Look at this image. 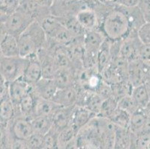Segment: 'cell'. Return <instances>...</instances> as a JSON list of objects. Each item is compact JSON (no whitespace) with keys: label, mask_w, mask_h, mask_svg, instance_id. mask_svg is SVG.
<instances>
[{"label":"cell","mask_w":150,"mask_h":149,"mask_svg":"<svg viewBox=\"0 0 150 149\" xmlns=\"http://www.w3.org/2000/svg\"><path fill=\"white\" fill-rule=\"evenodd\" d=\"M99 16V31L110 42L122 41L134 31L126 8L111 2L94 8Z\"/></svg>","instance_id":"1"},{"label":"cell","mask_w":150,"mask_h":149,"mask_svg":"<svg viewBox=\"0 0 150 149\" xmlns=\"http://www.w3.org/2000/svg\"><path fill=\"white\" fill-rule=\"evenodd\" d=\"M115 126L109 119L96 117L79 131L74 138L76 149H112Z\"/></svg>","instance_id":"2"},{"label":"cell","mask_w":150,"mask_h":149,"mask_svg":"<svg viewBox=\"0 0 150 149\" xmlns=\"http://www.w3.org/2000/svg\"><path fill=\"white\" fill-rule=\"evenodd\" d=\"M20 56L25 58L35 55L40 49L46 47L47 37L38 21H34L17 37Z\"/></svg>","instance_id":"3"},{"label":"cell","mask_w":150,"mask_h":149,"mask_svg":"<svg viewBox=\"0 0 150 149\" xmlns=\"http://www.w3.org/2000/svg\"><path fill=\"white\" fill-rule=\"evenodd\" d=\"M48 39L64 46H68L75 39L73 36L64 25L57 16L50 15L38 22Z\"/></svg>","instance_id":"4"},{"label":"cell","mask_w":150,"mask_h":149,"mask_svg":"<svg viewBox=\"0 0 150 149\" xmlns=\"http://www.w3.org/2000/svg\"><path fill=\"white\" fill-rule=\"evenodd\" d=\"M28 63V58L3 57L0 60V74L7 83L13 81L23 76Z\"/></svg>","instance_id":"5"},{"label":"cell","mask_w":150,"mask_h":149,"mask_svg":"<svg viewBox=\"0 0 150 149\" xmlns=\"http://www.w3.org/2000/svg\"><path fill=\"white\" fill-rule=\"evenodd\" d=\"M142 45L137 32H132L129 36L121 41L119 49V57L131 63L139 60V50Z\"/></svg>","instance_id":"6"},{"label":"cell","mask_w":150,"mask_h":149,"mask_svg":"<svg viewBox=\"0 0 150 149\" xmlns=\"http://www.w3.org/2000/svg\"><path fill=\"white\" fill-rule=\"evenodd\" d=\"M32 22H34L33 20L19 10H17L9 15L4 23V25L7 34L18 37Z\"/></svg>","instance_id":"7"},{"label":"cell","mask_w":150,"mask_h":149,"mask_svg":"<svg viewBox=\"0 0 150 149\" xmlns=\"http://www.w3.org/2000/svg\"><path fill=\"white\" fill-rule=\"evenodd\" d=\"M7 125L12 138L27 140L34 133L29 119L20 114L15 116Z\"/></svg>","instance_id":"8"},{"label":"cell","mask_w":150,"mask_h":149,"mask_svg":"<svg viewBox=\"0 0 150 149\" xmlns=\"http://www.w3.org/2000/svg\"><path fill=\"white\" fill-rule=\"evenodd\" d=\"M17 10L33 20L40 22L51 14L50 7L43 6L32 0H20Z\"/></svg>","instance_id":"9"},{"label":"cell","mask_w":150,"mask_h":149,"mask_svg":"<svg viewBox=\"0 0 150 149\" xmlns=\"http://www.w3.org/2000/svg\"><path fill=\"white\" fill-rule=\"evenodd\" d=\"M79 93V90L76 85L58 88L52 101L60 107H73L77 105Z\"/></svg>","instance_id":"10"},{"label":"cell","mask_w":150,"mask_h":149,"mask_svg":"<svg viewBox=\"0 0 150 149\" xmlns=\"http://www.w3.org/2000/svg\"><path fill=\"white\" fill-rule=\"evenodd\" d=\"M76 18L85 31H99V16L93 8H86L79 11L76 13Z\"/></svg>","instance_id":"11"},{"label":"cell","mask_w":150,"mask_h":149,"mask_svg":"<svg viewBox=\"0 0 150 149\" xmlns=\"http://www.w3.org/2000/svg\"><path fill=\"white\" fill-rule=\"evenodd\" d=\"M36 56L40 64L42 77L44 78H52L58 67L51 52L46 47H43L37 52Z\"/></svg>","instance_id":"12"},{"label":"cell","mask_w":150,"mask_h":149,"mask_svg":"<svg viewBox=\"0 0 150 149\" xmlns=\"http://www.w3.org/2000/svg\"><path fill=\"white\" fill-rule=\"evenodd\" d=\"M31 87H32L27 84L22 78L8 83V95L14 106L16 107L17 110L20 102L31 90Z\"/></svg>","instance_id":"13"},{"label":"cell","mask_w":150,"mask_h":149,"mask_svg":"<svg viewBox=\"0 0 150 149\" xmlns=\"http://www.w3.org/2000/svg\"><path fill=\"white\" fill-rule=\"evenodd\" d=\"M22 78L30 86L33 87L42 78V69L36 54L28 57V63Z\"/></svg>","instance_id":"14"},{"label":"cell","mask_w":150,"mask_h":149,"mask_svg":"<svg viewBox=\"0 0 150 149\" xmlns=\"http://www.w3.org/2000/svg\"><path fill=\"white\" fill-rule=\"evenodd\" d=\"M96 116L97 115L96 113L86 108L85 107L76 105L73 108L71 125L78 133L80 129H81Z\"/></svg>","instance_id":"15"},{"label":"cell","mask_w":150,"mask_h":149,"mask_svg":"<svg viewBox=\"0 0 150 149\" xmlns=\"http://www.w3.org/2000/svg\"><path fill=\"white\" fill-rule=\"evenodd\" d=\"M75 106L68 107H60L52 117V128L60 132L70 126L72 122V115Z\"/></svg>","instance_id":"16"},{"label":"cell","mask_w":150,"mask_h":149,"mask_svg":"<svg viewBox=\"0 0 150 149\" xmlns=\"http://www.w3.org/2000/svg\"><path fill=\"white\" fill-rule=\"evenodd\" d=\"M17 115L18 112L11 100L7 89L6 92L0 97V122L8 125Z\"/></svg>","instance_id":"17"},{"label":"cell","mask_w":150,"mask_h":149,"mask_svg":"<svg viewBox=\"0 0 150 149\" xmlns=\"http://www.w3.org/2000/svg\"><path fill=\"white\" fill-rule=\"evenodd\" d=\"M32 88L37 96L47 100L52 99L58 89L52 78H42L35 85L32 87Z\"/></svg>","instance_id":"18"},{"label":"cell","mask_w":150,"mask_h":149,"mask_svg":"<svg viewBox=\"0 0 150 149\" xmlns=\"http://www.w3.org/2000/svg\"><path fill=\"white\" fill-rule=\"evenodd\" d=\"M76 72L73 68H58L52 79L58 88H64L76 84Z\"/></svg>","instance_id":"19"},{"label":"cell","mask_w":150,"mask_h":149,"mask_svg":"<svg viewBox=\"0 0 150 149\" xmlns=\"http://www.w3.org/2000/svg\"><path fill=\"white\" fill-rule=\"evenodd\" d=\"M110 46L111 42L105 38L98 52L96 57V69L99 74L108 67L112 61Z\"/></svg>","instance_id":"20"},{"label":"cell","mask_w":150,"mask_h":149,"mask_svg":"<svg viewBox=\"0 0 150 149\" xmlns=\"http://www.w3.org/2000/svg\"><path fill=\"white\" fill-rule=\"evenodd\" d=\"M37 97L38 96L34 92L33 88L31 87V90L24 96V98L18 105L17 107L18 114L27 117L29 119L33 117Z\"/></svg>","instance_id":"21"},{"label":"cell","mask_w":150,"mask_h":149,"mask_svg":"<svg viewBox=\"0 0 150 149\" xmlns=\"http://www.w3.org/2000/svg\"><path fill=\"white\" fill-rule=\"evenodd\" d=\"M60 107L52 100L37 97L33 117H52L54 113ZM31 117V118H32Z\"/></svg>","instance_id":"22"},{"label":"cell","mask_w":150,"mask_h":149,"mask_svg":"<svg viewBox=\"0 0 150 149\" xmlns=\"http://www.w3.org/2000/svg\"><path fill=\"white\" fill-rule=\"evenodd\" d=\"M0 48L3 57H11L20 56L18 40L17 37L7 34L0 41Z\"/></svg>","instance_id":"23"},{"label":"cell","mask_w":150,"mask_h":149,"mask_svg":"<svg viewBox=\"0 0 150 149\" xmlns=\"http://www.w3.org/2000/svg\"><path fill=\"white\" fill-rule=\"evenodd\" d=\"M132 142V134L129 129L115 126L112 149H129Z\"/></svg>","instance_id":"24"},{"label":"cell","mask_w":150,"mask_h":149,"mask_svg":"<svg viewBox=\"0 0 150 149\" xmlns=\"http://www.w3.org/2000/svg\"><path fill=\"white\" fill-rule=\"evenodd\" d=\"M148 116L144 109H137L131 115L129 131L132 134L140 133L144 129L148 121Z\"/></svg>","instance_id":"25"},{"label":"cell","mask_w":150,"mask_h":149,"mask_svg":"<svg viewBox=\"0 0 150 149\" xmlns=\"http://www.w3.org/2000/svg\"><path fill=\"white\" fill-rule=\"evenodd\" d=\"M131 97L139 109H144L150 102V95L145 84L132 87Z\"/></svg>","instance_id":"26"},{"label":"cell","mask_w":150,"mask_h":149,"mask_svg":"<svg viewBox=\"0 0 150 149\" xmlns=\"http://www.w3.org/2000/svg\"><path fill=\"white\" fill-rule=\"evenodd\" d=\"M34 133L45 135L52 127V120L50 117H34L30 119Z\"/></svg>","instance_id":"27"},{"label":"cell","mask_w":150,"mask_h":149,"mask_svg":"<svg viewBox=\"0 0 150 149\" xmlns=\"http://www.w3.org/2000/svg\"><path fill=\"white\" fill-rule=\"evenodd\" d=\"M63 25L75 37H83L86 31L80 25L79 22L76 18V16H67L63 17H58Z\"/></svg>","instance_id":"28"},{"label":"cell","mask_w":150,"mask_h":149,"mask_svg":"<svg viewBox=\"0 0 150 149\" xmlns=\"http://www.w3.org/2000/svg\"><path fill=\"white\" fill-rule=\"evenodd\" d=\"M131 115L132 114L129 112L125 111L117 107V108L108 119L115 126L129 129V125H130Z\"/></svg>","instance_id":"29"},{"label":"cell","mask_w":150,"mask_h":149,"mask_svg":"<svg viewBox=\"0 0 150 149\" xmlns=\"http://www.w3.org/2000/svg\"><path fill=\"white\" fill-rule=\"evenodd\" d=\"M117 108V100L114 97L106 98L102 101L99 113L97 116L108 119Z\"/></svg>","instance_id":"30"},{"label":"cell","mask_w":150,"mask_h":149,"mask_svg":"<svg viewBox=\"0 0 150 149\" xmlns=\"http://www.w3.org/2000/svg\"><path fill=\"white\" fill-rule=\"evenodd\" d=\"M132 141L137 149H150V133L142 131L137 134H132Z\"/></svg>","instance_id":"31"},{"label":"cell","mask_w":150,"mask_h":149,"mask_svg":"<svg viewBox=\"0 0 150 149\" xmlns=\"http://www.w3.org/2000/svg\"><path fill=\"white\" fill-rule=\"evenodd\" d=\"M58 134L59 132L52 127L44 135V149H58Z\"/></svg>","instance_id":"32"},{"label":"cell","mask_w":150,"mask_h":149,"mask_svg":"<svg viewBox=\"0 0 150 149\" xmlns=\"http://www.w3.org/2000/svg\"><path fill=\"white\" fill-rule=\"evenodd\" d=\"M117 107L125 111L129 112L131 114L135 110H137V109H139L130 95H125V96L119 98L117 100Z\"/></svg>","instance_id":"33"},{"label":"cell","mask_w":150,"mask_h":149,"mask_svg":"<svg viewBox=\"0 0 150 149\" xmlns=\"http://www.w3.org/2000/svg\"><path fill=\"white\" fill-rule=\"evenodd\" d=\"M26 142L29 149H44V135L33 133Z\"/></svg>","instance_id":"34"},{"label":"cell","mask_w":150,"mask_h":149,"mask_svg":"<svg viewBox=\"0 0 150 149\" xmlns=\"http://www.w3.org/2000/svg\"><path fill=\"white\" fill-rule=\"evenodd\" d=\"M10 141L8 125L0 122V149H10Z\"/></svg>","instance_id":"35"},{"label":"cell","mask_w":150,"mask_h":149,"mask_svg":"<svg viewBox=\"0 0 150 149\" xmlns=\"http://www.w3.org/2000/svg\"><path fill=\"white\" fill-rule=\"evenodd\" d=\"M19 0H0V8L8 15L17 10Z\"/></svg>","instance_id":"36"},{"label":"cell","mask_w":150,"mask_h":149,"mask_svg":"<svg viewBox=\"0 0 150 149\" xmlns=\"http://www.w3.org/2000/svg\"><path fill=\"white\" fill-rule=\"evenodd\" d=\"M137 35L142 43L150 45V23H145L137 31Z\"/></svg>","instance_id":"37"},{"label":"cell","mask_w":150,"mask_h":149,"mask_svg":"<svg viewBox=\"0 0 150 149\" xmlns=\"http://www.w3.org/2000/svg\"><path fill=\"white\" fill-rule=\"evenodd\" d=\"M137 7L146 23H150V0H139Z\"/></svg>","instance_id":"38"},{"label":"cell","mask_w":150,"mask_h":149,"mask_svg":"<svg viewBox=\"0 0 150 149\" xmlns=\"http://www.w3.org/2000/svg\"><path fill=\"white\" fill-rule=\"evenodd\" d=\"M139 60L146 65H150V45L142 43L139 50Z\"/></svg>","instance_id":"39"},{"label":"cell","mask_w":150,"mask_h":149,"mask_svg":"<svg viewBox=\"0 0 150 149\" xmlns=\"http://www.w3.org/2000/svg\"><path fill=\"white\" fill-rule=\"evenodd\" d=\"M11 137V136H10ZM10 149H29L26 140L11 137Z\"/></svg>","instance_id":"40"},{"label":"cell","mask_w":150,"mask_h":149,"mask_svg":"<svg viewBox=\"0 0 150 149\" xmlns=\"http://www.w3.org/2000/svg\"><path fill=\"white\" fill-rule=\"evenodd\" d=\"M138 2L139 0H114V3L126 8H133L137 7Z\"/></svg>","instance_id":"41"},{"label":"cell","mask_w":150,"mask_h":149,"mask_svg":"<svg viewBox=\"0 0 150 149\" xmlns=\"http://www.w3.org/2000/svg\"><path fill=\"white\" fill-rule=\"evenodd\" d=\"M7 89H8V83L0 74V97L6 92Z\"/></svg>","instance_id":"42"},{"label":"cell","mask_w":150,"mask_h":149,"mask_svg":"<svg viewBox=\"0 0 150 149\" xmlns=\"http://www.w3.org/2000/svg\"><path fill=\"white\" fill-rule=\"evenodd\" d=\"M36 3L39 4V5H43V6H46V7H51L52 4L54 2V0H32Z\"/></svg>","instance_id":"43"},{"label":"cell","mask_w":150,"mask_h":149,"mask_svg":"<svg viewBox=\"0 0 150 149\" xmlns=\"http://www.w3.org/2000/svg\"><path fill=\"white\" fill-rule=\"evenodd\" d=\"M145 85H146V87L147 90H148V92H149V95H150V80L147 81L146 82Z\"/></svg>","instance_id":"44"},{"label":"cell","mask_w":150,"mask_h":149,"mask_svg":"<svg viewBox=\"0 0 150 149\" xmlns=\"http://www.w3.org/2000/svg\"><path fill=\"white\" fill-rule=\"evenodd\" d=\"M105 3H111V2H114V0H104Z\"/></svg>","instance_id":"45"},{"label":"cell","mask_w":150,"mask_h":149,"mask_svg":"<svg viewBox=\"0 0 150 149\" xmlns=\"http://www.w3.org/2000/svg\"><path fill=\"white\" fill-rule=\"evenodd\" d=\"M129 149H137L136 148V147L135 146H134V143H133V141L132 142V145H131V146H130V148Z\"/></svg>","instance_id":"46"},{"label":"cell","mask_w":150,"mask_h":149,"mask_svg":"<svg viewBox=\"0 0 150 149\" xmlns=\"http://www.w3.org/2000/svg\"><path fill=\"white\" fill-rule=\"evenodd\" d=\"M2 57H3V56H2V52H1V48H0V60L2 59Z\"/></svg>","instance_id":"47"},{"label":"cell","mask_w":150,"mask_h":149,"mask_svg":"<svg viewBox=\"0 0 150 149\" xmlns=\"http://www.w3.org/2000/svg\"><path fill=\"white\" fill-rule=\"evenodd\" d=\"M99 2H101V3H103V4H107V3H105L104 0H98Z\"/></svg>","instance_id":"48"},{"label":"cell","mask_w":150,"mask_h":149,"mask_svg":"<svg viewBox=\"0 0 150 149\" xmlns=\"http://www.w3.org/2000/svg\"><path fill=\"white\" fill-rule=\"evenodd\" d=\"M19 1H20V0H19Z\"/></svg>","instance_id":"49"}]
</instances>
